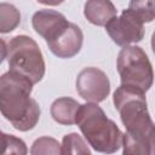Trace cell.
I'll return each mask as SVG.
<instances>
[{
    "instance_id": "obj_1",
    "label": "cell",
    "mask_w": 155,
    "mask_h": 155,
    "mask_svg": "<svg viewBox=\"0 0 155 155\" xmlns=\"http://www.w3.org/2000/svg\"><path fill=\"white\" fill-rule=\"evenodd\" d=\"M113 102L126 128L122 153L125 155H155V124L148 111L145 93L120 85L113 94Z\"/></svg>"
},
{
    "instance_id": "obj_2",
    "label": "cell",
    "mask_w": 155,
    "mask_h": 155,
    "mask_svg": "<svg viewBox=\"0 0 155 155\" xmlns=\"http://www.w3.org/2000/svg\"><path fill=\"white\" fill-rule=\"evenodd\" d=\"M33 82L8 70L0 78V110L2 116L18 131L33 130L40 119V107L30 97Z\"/></svg>"
},
{
    "instance_id": "obj_3",
    "label": "cell",
    "mask_w": 155,
    "mask_h": 155,
    "mask_svg": "<svg viewBox=\"0 0 155 155\" xmlns=\"http://www.w3.org/2000/svg\"><path fill=\"white\" fill-rule=\"evenodd\" d=\"M76 125L87 143L98 153L111 154L122 147L124 133L97 103L87 102L80 105Z\"/></svg>"
},
{
    "instance_id": "obj_4",
    "label": "cell",
    "mask_w": 155,
    "mask_h": 155,
    "mask_svg": "<svg viewBox=\"0 0 155 155\" xmlns=\"http://www.w3.org/2000/svg\"><path fill=\"white\" fill-rule=\"evenodd\" d=\"M2 44V61L7 59L11 71L17 73L34 85L40 82L45 75L46 65L42 52L36 41L27 35L13 36L6 45Z\"/></svg>"
},
{
    "instance_id": "obj_5",
    "label": "cell",
    "mask_w": 155,
    "mask_h": 155,
    "mask_svg": "<svg viewBox=\"0 0 155 155\" xmlns=\"http://www.w3.org/2000/svg\"><path fill=\"white\" fill-rule=\"evenodd\" d=\"M116 68L121 85L147 92L154 81V70L149 57L139 46H125L117 54Z\"/></svg>"
},
{
    "instance_id": "obj_6",
    "label": "cell",
    "mask_w": 155,
    "mask_h": 155,
    "mask_svg": "<svg viewBox=\"0 0 155 155\" xmlns=\"http://www.w3.org/2000/svg\"><path fill=\"white\" fill-rule=\"evenodd\" d=\"M143 24L130 8H126L121 12L120 17H114L105 25V30L116 45L125 47L142 41L144 38Z\"/></svg>"
},
{
    "instance_id": "obj_7",
    "label": "cell",
    "mask_w": 155,
    "mask_h": 155,
    "mask_svg": "<svg viewBox=\"0 0 155 155\" xmlns=\"http://www.w3.org/2000/svg\"><path fill=\"white\" fill-rule=\"evenodd\" d=\"M76 91L87 102H103L110 93V81L107 74L96 67L84 68L76 76Z\"/></svg>"
},
{
    "instance_id": "obj_8",
    "label": "cell",
    "mask_w": 155,
    "mask_h": 155,
    "mask_svg": "<svg viewBox=\"0 0 155 155\" xmlns=\"http://www.w3.org/2000/svg\"><path fill=\"white\" fill-rule=\"evenodd\" d=\"M84 42V34L79 25L69 23V25L53 40L46 42L50 51L58 58H71L76 56Z\"/></svg>"
},
{
    "instance_id": "obj_9",
    "label": "cell",
    "mask_w": 155,
    "mask_h": 155,
    "mask_svg": "<svg viewBox=\"0 0 155 155\" xmlns=\"http://www.w3.org/2000/svg\"><path fill=\"white\" fill-rule=\"evenodd\" d=\"M69 23L64 15L54 10H39L31 17L34 30L42 36L46 42L56 39Z\"/></svg>"
},
{
    "instance_id": "obj_10",
    "label": "cell",
    "mask_w": 155,
    "mask_h": 155,
    "mask_svg": "<svg viewBox=\"0 0 155 155\" xmlns=\"http://www.w3.org/2000/svg\"><path fill=\"white\" fill-rule=\"evenodd\" d=\"M84 15L90 23L105 27L116 17L117 11L110 0H87L84 6Z\"/></svg>"
},
{
    "instance_id": "obj_11",
    "label": "cell",
    "mask_w": 155,
    "mask_h": 155,
    "mask_svg": "<svg viewBox=\"0 0 155 155\" xmlns=\"http://www.w3.org/2000/svg\"><path fill=\"white\" fill-rule=\"evenodd\" d=\"M80 103L70 97L57 98L50 108L52 119L61 125L76 124V114L80 108Z\"/></svg>"
},
{
    "instance_id": "obj_12",
    "label": "cell",
    "mask_w": 155,
    "mask_h": 155,
    "mask_svg": "<svg viewBox=\"0 0 155 155\" xmlns=\"http://www.w3.org/2000/svg\"><path fill=\"white\" fill-rule=\"evenodd\" d=\"M21 23V13L12 4L1 2L0 5V33L6 34L15 30Z\"/></svg>"
},
{
    "instance_id": "obj_13",
    "label": "cell",
    "mask_w": 155,
    "mask_h": 155,
    "mask_svg": "<svg viewBox=\"0 0 155 155\" xmlns=\"http://www.w3.org/2000/svg\"><path fill=\"white\" fill-rule=\"evenodd\" d=\"M128 8L143 23H150L155 19V0H130Z\"/></svg>"
},
{
    "instance_id": "obj_14",
    "label": "cell",
    "mask_w": 155,
    "mask_h": 155,
    "mask_svg": "<svg viewBox=\"0 0 155 155\" xmlns=\"http://www.w3.org/2000/svg\"><path fill=\"white\" fill-rule=\"evenodd\" d=\"M62 154H84L90 155L91 150L88 149L85 140L78 133H68L62 139Z\"/></svg>"
},
{
    "instance_id": "obj_15",
    "label": "cell",
    "mask_w": 155,
    "mask_h": 155,
    "mask_svg": "<svg viewBox=\"0 0 155 155\" xmlns=\"http://www.w3.org/2000/svg\"><path fill=\"white\" fill-rule=\"evenodd\" d=\"M30 154L40 155V154H62V144L58 143L57 139L51 137H40L34 140Z\"/></svg>"
},
{
    "instance_id": "obj_16",
    "label": "cell",
    "mask_w": 155,
    "mask_h": 155,
    "mask_svg": "<svg viewBox=\"0 0 155 155\" xmlns=\"http://www.w3.org/2000/svg\"><path fill=\"white\" fill-rule=\"evenodd\" d=\"M1 140H2V154H27L28 149L25 143L15 137L13 134H7L2 133L1 134Z\"/></svg>"
},
{
    "instance_id": "obj_17",
    "label": "cell",
    "mask_w": 155,
    "mask_h": 155,
    "mask_svg": "<svg viewBox=\"0 0 155 155\" xmlns=\"http://www.w3.org/2000/svg\"><path fill=\"white\" fill-rule=\"evenodd\" d=\"M39 4L47 5V6H58L64 2V0H36Z\"/></svg>"
},
{
    "instance_id": "obj_18",
    "label": "cell",
    "mask_w": 155,
    "mask_h": 155,
    "mask_svg": "<svg viewBox=\"0 0 155 155\" xmlns=\"http://www.w3.org/2000/svg\"><path fill=\"white\" fill-rule=\"evenodd\" d=\"M151 48H153V52L155 54V30H154V33L151 35Z\"/></svg>"
}]
</instances>
